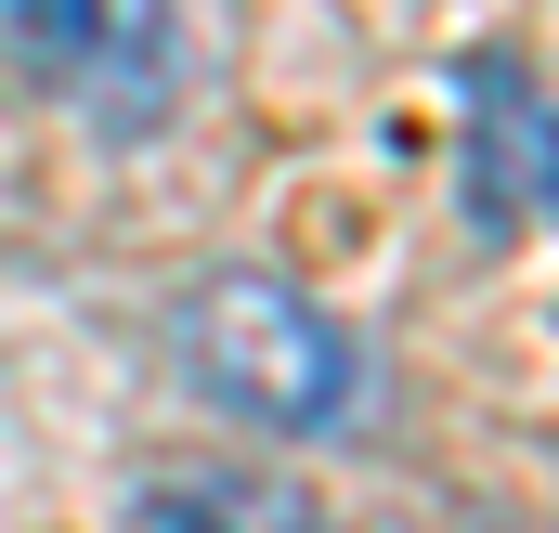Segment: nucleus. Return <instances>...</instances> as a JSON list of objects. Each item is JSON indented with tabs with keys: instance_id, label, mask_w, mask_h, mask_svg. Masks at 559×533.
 I'll return each mask as SVG.
<instances>
[{
	"instance_id": "obj_4",
	"label": "nucleus",
	"mask_w": 559,
	"mask_h": 533,
	"mask_svg": "<svg viewBox=\"0 0 559 533\" xmlns=\"http://www.w3.org/2000/svg\"><path fill=\"white\" fill-rule=\"evenodd\" d=\"M131 533H325V508L274 469H182V482H143Z\"/></svg>"
},
{
	"instance_id": "obj_3",
	"label": "nucleus",
	"mask_w": 559,
	"mask_h": 533,
	"mask_svg": "<svg viewBox=\"0 0 559 533\" xmlns=\"http://www.w3.org/2000/svg\"><path fill=\"white\" fill-rule=\"evenodd\" d=\"M455 209H468L481 248L547 222V79H534V52L455 66Z\"/></svg>"
},
{
	"instance_id": "obj_2",
	"label": "nucleus",
	"mask_w": 559,
	"mask_h": 533,
	"mask_svg": "<svg viewBox=\"0 0 559 533\" xmlns=\"http://www.w3.org/2000/svg\"><path fill=\"white\" fill-rule=\"evenodd\" d=\"M0 79L131 143L182 105V0H0Z\"/></svg>"
},
{
	"instance_id": "obj_1",
	"label": "nucleus",
	"mask_w": 559,
	"mask_h": 533,
	"mask_svg": "<svg viewBox=\"0 0 559 533\" xmlns=\"http://www.w3.org/2000/svg\"><path fill=\"white\" fill-rule=\"evenodd\" d=\"M169 352L195 403H222L235 429H274V442H338L365 416V339L299 299L286 273H195L182 312H169Z\"/></svg>"
}]
</instances>
